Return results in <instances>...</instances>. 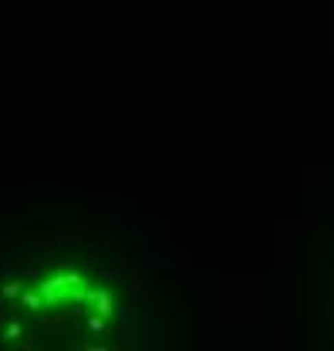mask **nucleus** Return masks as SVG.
<instances>
[{
	"label": "nucleus",
	"mask_w": 334,
	"mask_h": 351,
	"mask_svg": "<svg viewBox=\"0 0 334 351\" xmlns=\"http://www.w3.org/2000/svg\"><path fill=\"white\" fill-rule=\"evenodd\" d=\"M38 291H41L44 304H51V307L78 304V301H84V294H88V280H84L82 274H75V270H58V274L44 277L41 284H38Z\"/></svg>",
	"instance_id": "nucleus-1"
}]
</instances>
